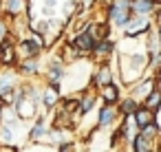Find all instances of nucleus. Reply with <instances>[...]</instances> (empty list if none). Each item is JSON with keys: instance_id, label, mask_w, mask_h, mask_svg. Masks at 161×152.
I'll return each mask as SVG.
<instances>
[{"instance_id": "obj_18", "label": "nucleus", "mask_w": 161, "mask_h": 152, "mask_svg": "<svg viewBox=\"0 0 161 152\" xmlns=\"http://www.w3.org/2000/svg\"><path fill=\"white\" fill-rule=\"evenodd\" d=\"M14 148H9V145H0V152H11Z\"/></svg>"}, {"instance_id": "obj_2", "label": "nucleus", "mask_w": 161, "mask_h": 152, "mask_svg": "<svg viewBox=\"0 0 161 152\" xmlns=\"http://www.w3.org/2000/svg\"><path fill=\"white\" fill-rule=\"evenodd\" d=\"M135 121H137V126H139V130H141L143 126H148V123L154 121V115H152L150 108H141V110L135 112Z\"/></svg>"}, {"instance_id": "obj_16", "label": "nucleus", "mask_w": 161, "mask_h": 152, "mask_svg": "<svg viewBox=\"0 0 161 152\" xmlns=\"http://www.w3.org/2000/svg\"><path fill=\"white\" fill-rule=\"evenodd\" d=\"M55 99H58V90H53V93H47V97H44V104H47V106H51Z\"/></svg>"}, {"instance_id": "obj_3", "label": "nucleus", "mask_w": 161, "mask_h": 152, "mask_svg": "<svg viewBox=\"0 0 161 152\" xmlns=\"http://www.w3.org/2000/svg\"><path fill=\"white\" fill-rule=\"evenodd\" d=\"M102 97H104V101L113 104V101H117L119 93H117V88H115L113 84H106V86H102Z\"/></svg>"}, {"instance_id": "obj_13", "label": "nucleus", "mask_w": 161, "mask_h": 152, "mask_svg": "<svg viewBox=\"0 0 161 152\" xmlns=\"http://www.w3.org/2000/svg\"><path fill=\"white\" fill-rule=\"evenodd\" d=\"M108 79H110V75H108V68H102L99 71V75H97V84H108Z\"/></svg>"}, {"instance_id": "obj_4", "label": "nucleus", "mask_w": 161, "mask_h": 152, "mask_svg": "<svg viewBox=\"0 0 161 152\" xmlns=\"http://www.w3.org/2000/svg\"><path fill=\"white\" fill-rule=\"evenodd\" d=\"M0 62H5V64H11V62H14V51H11V46L0 44Z\"/></svg>"}, {"instance_id": "obj_7", "label": "nucleus", "mask_w": 161, "mask_h": 152, "mask_svg": "<svg viewBox=\"0 0 161 152\" xmlns=\"http://www.w3.org/2000/svg\"><path fill=\"white\" fill-rule=\"evenodd\" d=\"M132 9H135V11H143V14H146V11H150V9H152V5L148 3V0H137V3H132Z\"/></svg>"}, {"instance_id": "obj_17", "label": "nucleus", "mask_w": 161, "mask_h": 152, "mask_svg": "<svg viewBox=\"0 0 161 152\" xmlns=\"http://www.w3.org/2000/svg\"><path fill=\"white\" fill-rule=\"evenodd\" d=\"M91 106H93V99H91V97H88V99H86V101H84V104H82V110H84V112H86V110H88V108H91Z\"/></svg>"}, {"instance_id": "obj_14", "label": "nucleus", "mask_w": 161, "mask_h": 152, "mask_svg": "<svg viewBox=\"0 0 161 152\" xmlns=\"http://www.w3.org/2000/svg\"><path fill=\"white\" fill-rule=\"evenodd\" d=\"M152 106H161V95L159 93H152L148 97V108H152Z\"/></svg>"}, {"instance_id": "obj_15", "label": "nucleus", "mask_w": 161, "mask_h": 152, "mask_svg": "<svg viewBox=\"0 0 161 152\" xmlns=\"http://www.w3.org/2000/svg\"><path fill=\"white\" fill-rule=\"evenodd\" d=\"M106 33H108V29H106L104 24H99V27H95V29H93V35H95V38H99V40H102Z\"/></svg>"}, {"instance_id": "obj_10", "label": "nucleus", "mask_w": 161, "mask_h": 152, "mask_svg": "<svg viewBox=\"0 0 161 152\" xmlns=\"http://www.w3.org/2000/svg\"><path fill=\"white\" fill-rule=\"evenodd\" d=\"M150 145H148V137H143V134H139L137 139H135V150H148Z\"/></svg>"}, {"instance_id": "obj_9", "label": "nucleus", "mask_w": 161, "mask_h": 152, "mask_svg": "<svg viewBox=\"0 0 161 152\" xmlns=\"http://www.w3.org/2000/svg\"><path fill=\"white\" fill-rule=\"evenodd\" d=\"M99 121H102L104 126H108V123L113 121V112H110V108H102V112H99Z\"/></svg>"}, {"instance_id": "obj_8", "label": "nucleus", "mask_w": 161, "mask_h": 152, "mask_svg": "<svg viewBox=\"0 0 161 152\" xmlns=\"http://www.w3.org/2000/svg\"><path fill=\"white\" fill-rule=\"evenodd\" d=\"M121 112H124V115H135V112H137L135 101H130V99H128V101H124V104H121Z\"/></svg>"}, {"instance_id": "obj_1", "label": "nucleus", "mask_w": 161, "mask_h": 152, "mask_svg": "<svg viewBox=\"0 0 161 152\" xmlns=\"http://www.w3.org/2000/svg\"><path fill=\"white\" fill-rule=\"evenodd\" d=\"M95 35H93V31H86V33H80L77 38H75V46L77 49H82V51H93L95 49Z\"/></svg>"}, {"instance_id": "obj_6", "label": "nucleus", "mask_w": 161, "mask_h": 152, "mask_svg": "<svg viewBox=\"0 0 161 152\" xmlns=\"http://www.w3.org/2000/svg\"><path fill=\"white\" fill-rule=\"evenodd\" d=\"M25 49L29 55H38L40 53V42H33V40H25Z\"/></svg>"}, {"instance_id": "obj_5", "label": "nucleus", "mask_w": 161, "mask_h": 152, "mask_svg": "<svg viewBox=\"0 0 161 152\" xmlns=\"http://www.w3.org/2000/svg\"><path fill=\"white\" fill-rule=\"evenodd\" d=\"M14 93H16V90H14V88H7V86L0 88V101H3V104H11V101H14Z\"/></svg>"}, {"instance_id": "obj_11", "label": "nucleus", "mask_w": 161, "mask_h": 152, "mask_svg": "<svg viewBox=\"0 0 161 152\" xmlns=\"http://www.w3.org/2000/svg\"><path fill=\"white\" fill-rule=\"evenodd\" d=\"M7 9L9 14H18L22 9V0H7Z\"/></svg>"}, {"instance_id": "obj_12", "label": "nucleus", "mask_w": 161, "mask_h": 152, "mask_svg": "<svg viewBox=\"0 0 161 152\" xmlns=\"http://www.w3.org/2000/svg\"><path fill=\"white\" fill-rule=\"evenodd\" d=\"M108 51H110V42H102V44H97V46H95V53H97V57L106 55Z\"/></svg>"}, {"instance_id": "obj_19", "label": "nucleus", "mask_w": 161, "mask_h": 152, "mask_svg": "<svg viewBox=\"0 0 161 152\" xmlns=\"http://www.w3.org/2000/svg\"><path fill=\"white\" fill-rule=\"evenodd\" d=\"M3 35H5V27H3V24H0V38H3Z\"/></svg>"}]
</instances>
